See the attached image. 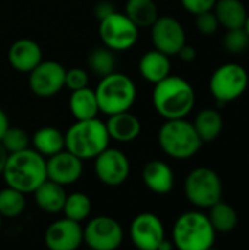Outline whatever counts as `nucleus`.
I'll return each instance as SVG.
<instances>
[{
    "label": "nucleus",
    "mask_w": 249,
    "mask_h": 250,
    "mask_svg": "<svg viewBox=\"0 0 249 250\" xmlns=\"http://www.w3.org/2000/svg\"><path fill=\"white\" fill-rule=\"evenodd\" d=\"M88 82H90V78H88V73L84 69L73 67V69L66 70V75H65V86L68 89L76 91V89L85 88V86H88Z\"/></svg>",
    "instance_id": "34"
},
{
    "label": "nucleus",
    "mask_w": 249,
    "mask_h": 250,
    "mask_svg": "<svg viewBox=\"0 0 249 250\" xmlns=\"http://www.w3.org/2000/svg\"><path fill=\"white\" fill-rule=\"evenodd\" d=\"M45 168H47V179L62 186H69L76 183L84 171L82 160L73 155L72 152H69L68 149H63L51 157H47Z\"/></svg>",
    "instance_id": "16"
},
{
    "label": "nucleus",
    "mask_w": 249,
    "mask_h": 250,
    "mask_svg": "<svg viewBox=\"0 0 249 250\" xmlns=\"http://www.w3.org/2000/svg\"><path fill=\"white\" fill-rule=\"evenodd\" d=\"M161 151L173 160H189L203 146L192 122L185 119L166 120L158 130Z\"/></svg>",
    "instance_id": "5"
},
{
    "label": "nucleus",
    "mask_w": 249,
    "mask_h": 250,
    "mask_svg": "<svg viewBox=\"0 0 249 250\" xmlns=\"http://www.w3.org/2000/svg\"><path fill=\"white\" fill-rule=\"evenodd\" d=\"M208 85L217 104L226 105L245 94L249 85L248 72L238 63H225L213 72Z\"/></svg>",
    "instance_id": "8"
},
{
    "label": "nucleus",
    "mask_w": 249,
    "mask_h": 250,
    "mask_svg": "<svg viewBox=\"0 0 249 250\" xmlns=\"http://www.w3.org/2000/svg\"><path fill=\"white\" fill-rule=\"evenodd\" d=\"M84 242L92 250H114L123 243V229L114 218L98 215L84 227Z\"/></svg>",
    "instance_id": "10"
},
{
    "label": "nucleus",
    "mask_w": 249,
    "mask_h": 250,
    "mask_svg": "<svg viewBox=\"0 0 249 250\" xmlns=\"http://www.w3.org/2000/svg\"><path fill=\"white\" fill-rule=\"evenodd\" d=\"M98 34L106 47L113 51H125L135 45L139 35V28L125 13L114 10L100 19Z\"/></svg>",
    "instance_id": "9"
},
{
    "label": "nucleus",
    "mask_w": 249,
    "mask_h": 250,
    "mask_svg": "<svg viewBox=\"0 0 249 250\" xmlns=\"http://www.w3.org/2000/svg\"><path fill=\"white\" fill-rule=\"evenodd\" d=\"M9 127V119H7V114L4 113V110L0 108V139L1 136L4 135V132L7 130Z\"/></svg>",
    "instance_id": "38"
},
{
    "label": "nucleus",
    "mask_w": 249,
    "mask_h": 250,
    "mask_svg": "<svg viewBox=\"0 0 249 250\" xmlns=\"http://www.w3.org/2000/svg\"><path fill=\"white\" fill-rule=\"evenodd\" d=\"M153 104L164 120L185 119L195 107L194 86L181 76L169 75L154 83Z\"/></svg>",
    "instance_id": "1"
},
{
    "label": "nucleus",
    "mask_w": 249,
    "mask_h": 250,
    "mask_svg": "<svg viewBox=\"0 0 249 250\" xmlns=\"http://www.w3.org/2000/svg\"><path fill=\"white\" fill-rule=\"evenodd\" d=\"M248 163H249V154H248Z\"/></svg>",
    "instance_id": "42"
},
{
    "label": "nucleus",
    "mask_w": 249,
    "mask_h": 250,
    "mask_svg": "<svg viewBox=\"0 0 249 250\" xmlns=\"http://www.w3.org/2000/svg\"><path fill=\"white\" fill-rule=\"evenodd\" d=\"M132 243L141 250H158L160 243L166 239L161 220L153 212L138 214L131 224Z\"/></svg>",
    "instance_id": "14"
},
{
    "label": "nucleus",
    "mask_w": 249,
    "mask_h": 250,
    "mask_svg": "<svg viewBox=\"0 0 249 250\" xmlns=\"http://www.w3.org/2000/svg\"><path fill=\"white\" fill-rule=\"evenodd\" d=\"M84 242L81 223L62 218L51 223L44 233V243L50 250H76Z\"/></svg>",
    "instance_id": "15"
},
{
    "label": "nucleus",
    "mask_w": 249,
    "mask_h": 250,
    "mask_svg": "<svg viewBox=\"0 0 249 250\" xmlns=\"http://www.w3.org/2000/svg\"><path fill=\"white\" fill-rule=\"evenodd\" d=\"M192 125L203 144L213 142L220 136L223 130V117L216 108H204L195 116Z\"/></svg>",
    "instance_id": "24"
},
{
    "label": "nucleus",
    "mask_w": 249,
    "mask_h": 250,
    "mask_svg": "<svg viewBox=\"0 0 249 250\" xmlns=\"http://www.w3.org/2000/svg\"><path fill=\"white\" fill-rule=\"evenodd\" d=\"M31 142L34 149L47 158L65 149V133L53 126H45L34 133Z\"/></svg>",
    "instance_id": "25"
},
{
    "label": "nucleus",
    "mask_w": 249,
    "mask_h": 250,
    "mask_svg": "<svg viewBox=\"0 0 249 250\" xmlns=\"http://www.w3.org/2000/svg\"><path fill=\"white\" fill-rule=\"evenodd\" d=\"M150 28L154 48L167 56H176L182 45L186 44L185 29L173 16H158Z\"/></svg>",
    "instance_id": "13"
},
{
    "label": "nucleus",
    "mask_w": 249,
    "mask_h": 250,
    "mask_svg": "<svg viewBox=\"0 0 249 250\" xmlns=\"http://www.w3.org/2000/svg\"><path fill=\"white\" fill-rule=\"evenodd\" d=\"M176 56H179L181 60H183V62H186V63H191V62H194V60L197 59V50H195L192 45L183 44L182 48L178 51Z\"/></svg>",
    "instance_id": "37"
},
{
    "label": "nucleus",
    "mask_w": 249,
    "mask_h": 250,
    "mask_svg": "<svg viewBox=\"0 0 249 250\" xmlns=\"http://www.w3.org/2000/svg\"><path fill=\"white\" fill-rule=\"evenodd\" d=\"M29 136L26 135V132L21 127H7V130L4 132V135L0 139V144L4 146V149L9 154L22 151L29 148Z\"/></svg>",
    "instance_id": "31"
},
{
    "label": "nucleus",
    "mask_w": 249,
    "mask_h": 250,
    "mask_svg": "<svg viewBox=\"0 0 249 250\" xmlns=\"http://www.w3.org/2000/svg\"><path fill=\"white\" fill-rule=\"evenodd\" d=\"M186 199L198 209H208L222 199L223 183L217 171L210 167H197L185 179Z\"/></svg>",
    "instance_id": "7"
},
{
    "label": "nucleus",
    "mask_w": 249,
    "mask_h": 250,
    "mask_svg": "<svg viewBox=\"0 0 249 250\" xmlns=\"http://www.w3.org/2000/svg\"><path fill=\"white\" fill-rule=\"evenodd\" d=\"M69 110L76 120H87V119L97 117L100 108H98L95 91L88 86L72 91V95L69 98Z\"/></svg>",
    "instance_id": "23"
},
{
    "label": "nucleus",
    "mask_w": 249,
    "mask_h": 250,
    "mask_svg": "<svg viewBox=\"0 0 249 250\" xmlns=\"http://www.w3.org/2000/svg\"><path fill=\"white\" fill-rule=\"evenodd\" d=\"M35 202L47 214H57L63 209L66 201L65 186L45 179L35 190H34Z\"/></svg>",
    "instance_id": "21"
},
{
    "label": "nucleus",
    "mask_w": 249,
    "mask_h": 250,
    "mask_svg": "<svg viewBox=\"0 0 249 250\" xmlns=\"http://www.w3.org/2000/svg\"><path fill=\"white\" fill-rule=\"evenodd\" d=\"M244 29H245V32L248 34V37H249V13H248V16H247L245 23H244Z\"/></svg>",
    "instance_id": "40"
},
{
    "label": "nucleus",
    "mask_w": 249,
    "mask_h": 250,
    "mask_svg": "<svg viewBox=\"0 0 249 250\" xmlns=\"http://www.w3.org/2000/svg\"><path fill=\"white\" fill-rule=\"evenodd\" d=\"M223 47L230 54H241L249 47V37L244 28L226 29Z\"/></svg>",
    "instance_id": "32"
},
{
    "label": "nucleus",
    "mask_w": 249,
    "mask_h": 250,
    "mask_svg": "<svg viewBox=\"0 0 249 250\" xmlns=\"http://www.w3.org/2000/svg\"><path fill=\"white\" fill-rule=\"evenodd\" d=\"M216 234L208 215L195 209L178 217L172 231V242L179 250H208L216 243Z\"/></svg>",
    "instance_id": "4"
},
{
    "label": "nucleus",
    "mask_w": 249,
    "mask_h": 250,
    "mask_svg": "<svg viewBox=\"0 0 249 250\" xmlns=\"http://www.w3.org/2000/svg\"><path fill=\"white\" fill-rule=\"evenodd\" d=\"M100 113L107 116L128 111L136 100L135 82L125 73L113 72L103 76L95 88Z\"/></svg>",
    "instance_id": "6"
},
{
    "label": "nucleus",
    "mask_w": 249,
    "mask_h": 250,
    "mask_svg": "<svg viewBox=\"0 0 249 250\" xmlns=\"http://www.w3.org/2000/svg\"><path fill=\"white\" fill-rule=\"evenodd\" d=\"M7 158H9V152L4 149V146L0 144V176L3 174L4 171V167H6V163H7Z\"/></svg>",
    "instance_id": "39"
},
{
    "label": "nucleus",
    "mask_w": 249,
    "mask_h": 250,
    "mask_svg": "<svg viewBox=\"0 0 249 250\" xmlns=\"http://www.w3.org/2000/svg\"><path fill=\"white\" fill-rule=\"evenodd\" d=\"M26 208L25 193L7 186L0 190V215L3 218H16Z\"/></svg>",
    "instance_id": "28"
},
{
    "label": "nucleus",
    "mask_w": 249,
    "mask_h": 250,
    "mask_svg": "<svg viewBox=\"0 0 249 250\" xmlns=\"http://www.w3.org/2000/svg\"><path fill=\"white\" fill-rule=\"evenodd\" d=\"M91 208H92L91 199L85 193L75 192V193L66 196L62 212L65 214L66 218H70L73 221L81 223V221H84V220H87L90 217Z\"/></svg>",
    "instance_id": "30"
},
{
    "label": "nucleus",
    "mask_w": 249,
    "mask_h": 250,
    "mask_svg": "<svg viewBox=\"0 0 249 250\" xmlns=\"http://www.w3.org/2000/svg\"><path fill=\"white\" fill-rule=\"evenodd\" d=\"M7 60L15 70L21 73H29L43 60V51L34 40L21 38L10 45L7 51Z\"/></svg>",
    "instance_id": "17"
},
{
    "label": "nucleus",
    "mask_w": 249,
    "mask_h": 250,
    "mask_svg": "<svg viewBox=\"0 0 249 250\" xmlns=\"http://www.w3.org/2000/svg\"><path fill=\"white\" fill-rule=\"evenodd\" d=\"M1 176L7 186L25 195L34 193V190L47 179L45 157L38 154L34 148L9 154Z\"/></svg>",
    "instance_id": "2"
},
{
    "label": "nucleus",
    "mask_w": 249,
    "mask_h": 250,
    "mask_svg": "<svg viewBox=\"0 0 249 250\" xmlns=\"http://www.w3.org/2000/svg\"><path fill=\"white\" fill-rule=\"evenodd\" d=\"M195 26H197V29L201 34L213 35V34L217 32L220 25H219V21H217L214 12L213 10H207V12L195 15Z\"/></svg>",
    "instance_id": "33"
},
{
    "label": "nucleus",
    "mask_w": 249,
    "mask_h": 250,
    "mask_svg": "<svg viewBox=\"0 0 249 250\" xmlns=\"http://www.w3.org/2000/svg\"><path fill=\"white\" fill-rule=\"evenodd\" d=\"M88 66L91 72L98 75L100 78L116 72V57L113 50L106 45L94 48L88 56Z\"/></svg>",
    "instance_id": "29"
},
{
    "label": "nucleus",
    "mask_w": 249,
    "mask_h": 250,
    "mask_svg": "<svg viewBox=\"0 0 249 250\" xmlns=\"http://www.w3.org/2000/svg\"><path fill=\"white\" fill-rule=\"evenodd\" d=\"M66 69L54 60H41L31 72L28 83L31 91L41 98H48L65 88Z\"/></svg>",
    "instance_id": "11"
},
{
    "label": "nucleus",
    "mask_w": 249,
    "mask_h": 250,
    "mask_svg": "<svg viewBox=\"0 0 249 250\" xmlns=\"http://www.w3.org/2000/svg\"><path fill=\"white\" fill-rule=\"evenodd\" d=\"M95 174L98 180L106 186L123 185L131 171V164L125 152L116 148H106L95 158Z\"/></svg>",
    "instance_id": "12"
},
{
    "label": "nucleus",
    "mask_w": 249,
    "mask_h": 250,
    "mask_svg": "<svg viewBox=\"0 0 249 250\" xmlns=\"http://www.w3.org/2000/svg\"><path fill=\"white\" fill-rule=\"evenodd\" d=\"M1 220H3V217L0 215V227H1Z\"/></svg>",
    "instance_id": "41"
},
{
    "label": "nucleus",
    "mask_w": 249,
    "mask_h": 250,
    "mask_svg": "<svg viewBox=\"0 0 249 250\" xmlns=\"http://www.w3.org/2000/svg\"><path fill=\"white\" fill-rule=\"evenodd\" d=\"M208 220L216 230V233L227 234L232 233L238 226V212L233 207L223 202L222 199L208 208Z\"/></svg>",
    "instance_id": "27"
},
{
    "label": "nucleus",
    "mask_w": 249,
    "mask_h": 250,
    "mask_svg": "<svg viewBox=\"0 0 249 250\" xmlns=\"http://www.w3.org/2000/svg\"><path fill=\"white\" fill-rule=\"evenodd\" d=\"M106 127L110 139L117 142H132L141 133V122L129 110L109 116Z\"/></svg>",
    "instance_id": "19"
},
{
    "label": "nucleus",
    "mask_w": 249,
    "mask_h": 250,
    "mask_svg": "<svg viewBox=\"0 0 249 250\" xmlns=\"http://www.w3.org/2000/svg\"><path fill=\"white\" fill-rule=\"evenodd\" d=\"M110 144L106 123L97 117L76 120L65 133V149L84 160H94Z\"/></svg>",
    "instance_id": "3"
},
{
    "label": "nucleus",
    "mask_w": 249,
    "mask_h": 250,
    "mask_svg": "<svg viewBox=\"0 0 249 250\" xmlns=\"http://www.w3.org/2000/svg\"><path fill=\"white\" fill-rule=\"evenodd\" d=\"M169 57L170 56H167L156 48L147 51L139 59V63H138V70H139L141 76L151 83H157V82L163 81L164 78H167L172 70Z\"/></svg>",
    "instance_id": "20"
},
{
    "label": "nucleus",
    "mask_w": 249,
    "mask_h": 250,
    "mask_svg": "<svg viewBox=\"0 0 249 250\" xmlns=\"http://www.w3.org/2000/svg\"><path fill=\"white\" fill-rule=\"evenodd\" d=\"M125 15L138 28H150L158 18V9L154 0H126Z\"/></svg>",
    "instance_id": "26"
},
{
    "label": "nucleus",
    "mask_w": 249,
    "mask_h": 250,
    "mask_svg": "<svg viewBox=\"0 0 249 250\" xmlns=\"http://www.w3.org/2000/svg\"><path fill=\"white\" fill-rule=\"evenodd\" d=\"M142 182L153 193L167 195L175 188V174L167 163L153 160L142 168Z\"/></svg>",
    "instance_id": "18"
},
{
    "label": "nucleus",
    "mask_w": 249,
    "mask_h": 250,
    "mask_svg": "<svg viewBox=\"0 0 249 250\" xmlns=\"http://www.w3.org/2000/svg\"><path fill=\"white\" fill-rule=\"evenodd\" d=\"M217 0H181L185 10L192 15H198L207 10H213Z\"/></svg>",
    "instance_id": "35"
},
{
    "label": "nucleus",
    "mask_w": 249,
    "mask_h": 250,
    "mask_svg": "<svg viewBox=\"0 0 249 250\" xmlns=\"http://www.w3.org/2000/svg\"><path fill=\"white\" fill-rule=\"evenodd\" d=\"M213 12L219 21V25L225 29L244 28L248 16V10L241 0H217Z\"/></svg>",
    "instance_id": "22"
},
{
    "label": "nucleus",
    "mask_w": 249,
    "mask_h": 250,
    "mask_svg": "<svg viewBox=\"0 0 249 250\" xmlns=\"http://www.w3.org/2000/svg\"><path fill=\"white\" fill-rule=\"evenodd\" d=\"M116 9L113 7V4L110 3V1H107V0H101V1H98L97 3V6H95V9H94V13H95V16L98 18V21L100 19H103V18H106L107 15H110V13H113Z\"/></svg>",
    "instance_id": "36"
}]
</instances>
